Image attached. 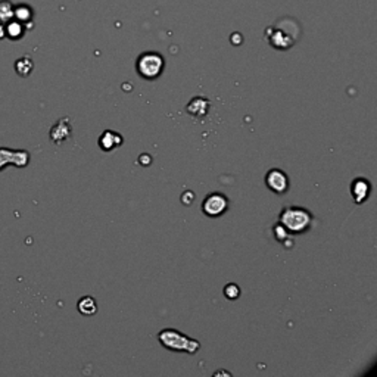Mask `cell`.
I'll return each mask as SVG.
<instances>
[{"mask_svg":"<svg viewBox=\"0 0 377 377\" xmlns=\"http://www.w3.org/2000/svg\"><path fill=\"white\" fill-rule=\"evenodd\" d=\"M14 16H16L18 19H22V21H25V19H28L30 16H31V11L28 9L27 6H19V8H16L15 9V12H14Z\"/></svg>","mask_w":377,"mask_h":377,"instance_id":"cell-16","label":"cell"},{"mask_svg":"<svg viewBox=\"0 0 377 377\" xmlns=\"http://www.w3.org/2000/svg\"><path fill=\"white\" fill-rule=\"evenodd\" d=\"M77 307H78V311L83 315H93L98 311V304H96V301L92 296H84V298H81L78 301Z\"/></svg>","mask_w":377,"mask_h":377,"instance_id":"cell-11","label":"cell"},{"mask_svg":"<svg viewBox=\"0 0 377 377\" xmlns=\"http://www.w3.org/2000/svg\"><path fill=\"white\" fill-rule=\"evenodd\" d=\"M312 223V215L309 211L299 207H287L280 212V224L289 233H304Z\"/></svg>","mask_w":377,"mask_h":377,"instance_id":"cell-3","label":"cell"},{"mask_svg":"<svg viewBox=\"0 0 377 377\" xmlns=\"http://www.w3.org/2000/svg\"><path fill=\"white\" fill-rule=\"evenodd\" d=\"M228 208V199L223 193H211L202 202V211L208 217H220Z\"/></svg>","mask_w":377,"mask_h":377,"instance_id":"cell-5","label":"cell"},{"mask_svg":"<svg viewBox=\"0 0 377 377\" xmlns=\"http://www.w3.org/2000/svg\"><path fill=\"white\" fill-rule=\"evenodd\" d=\"M139 162L143 165V167H149L151 162H152V158H151V155L149 154H143L139 158Z\"/></svg>","mask_w":377,"mask_h":377,"instance_id":"cell-19","label":"cell"},{"mask_svg":"<svg viewBox=\"0 0 377 377\" xmlns=\"http://www.w3.org/2000/svg\"><path fill=\"white\" fill-rule=\"evenodd\" d=\"M370 190H371V186L370 183L364 179H357L355 182L352 183V197L357 204H363L364 200L368 197L370 195Z\"/></svg>","mask_w":377,"mask_h":377,"instance_id":"cell-10","label":"cell"},{"mask_svg":"<svg viewBox=\"0 0 377 377\" xmlns=\"http://www.w3.org/2000/svg\"><path fill=\"white\" fill-rule=\"evenodd\" d=\"M15 70H16V72L21 77H27L28 74L33 71V61L28 56H24V57L18 59L16 64H15Z\"/></svg>","mask_w":377,"mask_h":377,"instance_id":"cell-13","label":"cell"},{"mask_svg":"<svg viewBox=\"0 0 377 377\" xmlns=\"http://www.w3.org/2000/svg\"><path fill=\"white\" fill-rule=\"evenodd\" d=\"M266 184L271 192L277 195H283L289 189V177L284 171H281L279 168H273L267 172Z\"/></svg>","mask_w":377,"mask_h":377,"instance_id":"cell-6","label":"cell"},{"mask_svg":"<svg viewBox=\"0 0 377 377\" xmlns=\"http://www.w3.org/2000/svg\"><path fill=\"white\" fill-rule=\"evenodd\" d=\"M71 136V126L68 118H62L56 123L55 126L50 130V139L55 141L56 144L62 143L64 140H67Z\"/></svg>","mask_w":377,"mask_h":377,"instance_id":"cell-9","label":"cell"},{"mask_svg":"<svg viewBox=\"0 0 377 377\" xmlns=\"http://www.w3.org/2000/svg\"><path fill=\"white\" fill-rule=\"evenodd\" d=\"M6 36H9V37H12V39H16V37H21L22 36V33H24V28L22 25L19 24V22H15V21H9V22H6Z\"/></svg>","mask_w":377,"mask_h":377,"instance_id":"cell-14","label":"cell"},{"mask_svg":"<svg viewBox=\"0 0 377 377\" xmlns=\"http://www.w3.org/2000/svg\"><path fill=\"white\" fill-rule=\"evenodd\" d=\"M274 235H276V238H277V240H280V242H284L286 239H287V236H289V231L281 225V224H277L276 227H274Z\"/></svg>","mask_w":377,"mask_h":377,"instance_id":"cell-17","label":"cell"},{"mask_svg":"<svg viewBox=\"0 0 377 377\" xmlns=\"http://www.w3.org/2000/svg\"><path fill=\"white\" fill-rule=\"evenodd\" d=\"M121 144H123V136L112 130H105L99 137V146L103 152H111Z\"/></svg>","mask_w":377,"mask_h":377,"instance_id":"cell-8","label":"cell"},{"mask_svg":"<svg viewBox=\"0 0 377 377\" xmlns=\"http://www.w3.org/2000/svg\"><path fill=\"white\" fill-rule=\"evenodd\" d=\"M239 295H240V289H239L238 284H235V283H228L224 287V296L227 299H238Z\"/></svg>","mask_w":377,"mask_h":377,"instance_id":"cell-15","label":"cell"},{"mask_svg":"<svg viewBox=\"0 0 377 377\" xmlns=\"http://www.w3.org/2000/svg\"><path fill=\"white\" fill-rule=\"evenodd\" d=\"M158 339L164 348L169 351H184L190 355H195L200 350V343L196 339H190L189 336L183 335L176 329H164L159 332Z\"/></svg>","mask_w":377,"mask_h":377,"instance_id":"cell-2","label":"cell"},{"mask_svg":"<svg viewBox=\"0 0 377 377\" xmlns=\"http://www.w3.org/2000/svg\"><path fill=\"white\" fill-rule=\"evenodd\" d=\"M211 102L204 96H196L193 98L186 106V112L192 115L193 118H204L210 111Z\"/></svg>","mask_w":377,"mask_h":377,"instance_id":"cell-7","label":"cell"},{"mask_svg":"<svg viewBox=\"0 0 377 377\" xmlns=\"http://www.w3.org/2000/svg\"><path fill=\"white\" fill-rule=\"evenodd\" d=\"M301 37V27L298 21L284 16L277 19L271 27L267 28V39L274 49L286 50L291 49Z\"/></svg>","mask_w":377,"mask_h":377,"instance_id":"cell-1","label":"cell"},{"mask_svg":"<svg viewBox=\"0 0 377 377\" xmlns=\"http://www.w3.org/2000/svg\"><path fill=\"white\" fill-rule=\"evenodd\" d=\"M3 36H6V30H5V27L0 24V39H2Z\"/></svg>","mask_w":377,"mask_h":377,"instance_id":"cell-20","label":"cell"},{"mask_svg":"<svg viewBox=\"0 0 377 377\" xmlns=\"http://www.w3.org/2000/svg\"><path fill=\"white\" fill-rule=\"evenodd\" d=\"M165 67V61L162 55L158 52H144L137 57L136 68L141 78L144 80H155L158 78Z\"/></svg>","mask_w":377,"mask_h":377,"instance_id":"cell-4","label":"cell"},{"mask_svg":"<svg viewBox=\"0 0 377 377\" xmlns=\"http://www.w3.org/2000/svg\"><path fill=\"white\" fill-rule=\"evenodd\" d=\"M14 6L9 0H0V22H9L14 18Z\"/></svg>","mask_w":377,"mask_h":377,"instance_id":"cell-12","label":"cell"},{"mask_svg":"<svg viewBox=\"0 0 377 377\" xmlns=\"http://www.w3.org/2000/svg\"><path fill=\"white\" fill-rule=\"evenodd\" d=\"M193 200H195V193L192 190H186L182 195L183 205H186V207H190L193 204Z\"/></svg>","mask_w":377,"mask_h":377,"instance_id":"cell-18","label":"cell"}]
</instances>
